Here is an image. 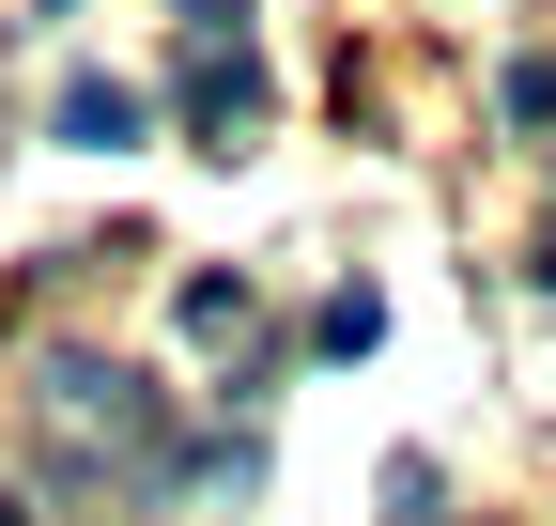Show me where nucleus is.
<instances>
[{"label":"nucleus","instance_id":"1","mask_svg":"<svg viewBox=\"0 0 556 526\" xmlns=\"http://www.w3.org/2000/svg\"><path fill=\"white\" fill-rule=\"evenodd\" d=\"M186 124H201V155H248V124H263V62H248V32L186 62Z\"/></svg>","mask_w":556,"mask_h":526},{"label":"nucleus","instance_id":"2","mask_svg":"<svg viewBox=\"0 0 556 526\" xmlns=\"http://www.w3.org/2000/svg\"><path fill=\"white\" fill-rule=\"evenodd\" d=\"M139 124H155V109H139L124 78H62V140H78V155H124Z\"/></svg>","mask_w":556,"mask_h":526},{"label":"nucleus","instance_id":"3","mask_svg":"<svg viewBox=\"0 0 556 526\" xmlns=\"http://www.w3.org/2000/svg\"><path fill=\"white\" fill-rule=\"evenodd\" d=\"M186 32H201V47H232V32H248V0H186Z\"/></svg>","mask_w":556,"mask_h":526}]
</instances>
